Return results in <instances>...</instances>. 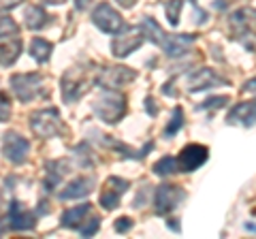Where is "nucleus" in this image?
Segmentation results:
<instances>
[{
	"label": "nucleus",
	"instance_id": "9",
	"mask_svg": "<svg viewBox=\"0 0 256 239\" xmlns=\"http://www.w3.org/2000/svg\"><path fill=\"white\" fill-rule=\"evenodd\" d=\"M92 24L100 30V32H105V34H118L120 30L124 28L122 15H120L116 9H111V4H107V2L98 4V6L94 9V13H92Z\"/></svg>",
	"mask_w": 256,
	"mask_h": 239
},
{
	"label": "nucleus",
	"instance_id": "5",
	"mask_svg": "<svg viewBox=\"0 0 256 239\" xmlns=\"http://www.w3.org/2000/svg\"><path fill=\"white\" fill-rule=\"evenodd\" d=\"M11 90L22 102H30L36 96L45 94L41 73H18L11 77Z\"/></svg>",
	"mask_w": 256,
	"mask_h": 239
},
{
	"label": "nucleus",
	"instance_id": "1",
	"mask_svg": "<svg viewBox=\"0 0 256 239\" xmlns=\"http://www.w3.org/2000/svg\"><path fill=\"white\" fill-rule=\"evenodd\" d=\"M96 68L94 66H70L64 73L60 88H62V98L64 102H75L90 90L92 84L96 82Z\"/></svg>",
	"mask_w": 256,
	"mask_h": 239
},
{
	"label": "nucleus",
	"instance_id": "16",
	"mask_svg": "<svg viewBox=\"0 0 256 239\" xmlns=\"http://www.w3.org/2000/svg\"><path fill=\"white\" fill-rule=\"evenodd\" d=\"M196 41L194 34H162V38H160L158 47H162V52L166 56H171V58H178V56H184L190 45Z\"/></svg>",
	"mask_w": 256,
	"mask_h": 239
},
{
	"label": "nucleus",
	"instance_id": "32",
	"mask_svg": "<svg viewBox=\"0 0 256 239\" xmlns=\"http://www.w3.org/2000/svg\"><path fill=\"white\" fill-rule=\"evenodd\" d=\"M24 0H0V13H4V11H11L15 9L18 4H22Z\"/></svg>",
	"mask_w": 256,
	"mask_h": 239
},
{
	"label": "nucleus",
	"instance_id": "7",
	"mask_svg": "<svg viewBox=\"0 0 256 239\" xmlns=\"http://www.w3.org/2000/svg\"><path fill=\"white\" fill-rule=\"evenodd\" d=\"M143 38H146V34H143L141 28H137V26L126 28L124 26L118 34H114V38H111V54H114L116 58H126L128 54L139 50Z\"/></svg>",
	"mask_w": 256,
	"mask_h": 239
},
{
	"label": "nucleus",
	"instance_id": "40",
	"mask_svg": "<svg viewBox=\"0 0 256 239\" xmlns=\"http://www.w3.org/2000/svg\"><path fill=\"white\" fill-rule=\"evenodd\" d=\"M0 207H2V194H0Z\"/></svg>",
	"mask_w": 256,
	"mask_h": 239
},
{
	"label": "nucleus",
	"instance_id": "15",
	"mask_svg": "<svg viewBox=\"0 0 256 239\" xmlns=\"http://www.w3.org/2000/svg\"><path fill=\"white\" fill-rule=\"evenodd\" d=\"M214 86H226V79H222L214 73L212 68H198V70H192L190 77H188V90L190 92H203L207 88H214Z\"/></svg>",
	"mask_w": 256,
	"mask_h": 239
},
{
	"label": "nucleus",
	"instance_id": "12",
	"mask_svg": "<svg viewBox=\"0 0 256 239\" xmlns=\"http://www.w3.org/2000/svg\"><path fill=\"white\" fill-rule=\"evenodd\" d=\"M36 212H30L26 210L18 198H13L9 203V226L11 230H34L36 226Z\"/></svg>",
	"mask_w": 256,
	"mask_h": 239
},
{
	"label": "nucleus",
	"instance_id": "29",
	"mask_svg": "<svg viewBox=\"0 0 256 239\" xmlns=\"http://www.w3.org/2000/svg\"><path fill=\"white\" fill-rule=\"evenodd\" d=\"M228 102V96H216V98H207V102H203V105H198V109H210V107H222Z\"/></svg>",
	"mask_w": 256,
	"mask_h": 239
},
{
	"label": "nucleus",
	"instance_id": "21",
	"mask_svg": "<svg viewBox=\"0 0 256 239\" xmlns=\"http://www.w3.org/2000/svg\"><path fill=\"white\" fill-rule=\"evenodd\" d=\"M52 52H54V45L50 41H45V38H41V36H36V38H32V41H30L28 54L38 62V64H43V62L50 60Z\"/></svg>",
	"mask_w": 256,
	"mask_h": 239
},
{
	"label": "nucleus",
	"instance_id": "8",
	"mask_svg": "<svg viewBox=\"0 0 256 239\" xmlns=\"http://www.w3.org/2000/svg\"><path fill=\"white\" fill-rule=\"evenodd\" d=\"M186 198V190L175 184H160L154 192V207L158 216H166L173 210H178L182 201Z\"/></svg>",
	"mask_w": 256,
	"mask_h": 239
},
{
	"label": "nucleus",
	"instance_id": "13",
	"mask_svg": "<svg viewBox=\"0 0 256 239\" xmlns=\"http://www.w3.org/2000/svg\"><path fill=\"white\" fill-rule=\"evenodd\" d=\"M94 134H96V139H98V141H100L105 148L114 150V152H118V154L122 156V158H132V160H139V158H146V156L150 154V150L154 148V141H148V146H143L141 150H134V148H130V146H126V143H120V141H116L114 137H109V134H105V132L94 130Z\"/></svg>",
	"mask_w": 256,
	"mask_h": 239
},
{
	"label": "nucleus",
	"instance_id": "28",
	"mask_svg": "<svg viewBox=\"0 0 256 239\" xmlns=\"http://www.w3.org/2000/svg\"><path fill=\"white\" fill-rule=\"evenodd\" d=\"M75 156H79V164L82 166H90L92 164V154L88 152V143H82V146L75 148Z\"/></svg>",
	"mask_w": 256,
	"mask_h": 239
},
{
	"label": "nucleus",
	"instance_id": "35",
	"mask_svg": "<svg viewBox=\"0 0 256 239\" xmlns=\"http://www.w3.org/2000/svg\"><path fill=\"white\" fill-rule=\"evenodd\" d=\"M244 92H256V77H254V79H250V82H246Z\"/></svg>",
	"mask_w": 256,
	"mask_h": 239
},
{
	"label": "nucleus",
	"instance_id": "19",
	"mask_svg": "<svg viewBox=\"0 0 256 239\" xmlns=\"http://www.w3.org/2000/svg\"><path fill=\"white\" fill-rule=\"evenodd\" d=\"M228 124H242V126H254L256 124V100L239 102V105L228 114Z\"/></svg>",
	"mask_w": 256,
	"mask_h": 239
},
{
	"label": "nucleus",
	"instance_id": "37",
	"mask_svg": "<svg viewBox=\"0 0 256 239\" xmlns=\"http://www.w3.org/2000/svg\"><path fill=\"white\" fill-rule=\"evenodd\" d=\"M92 0H75V9L77 11H84V9H88V4H90Z\"/></svg>",
	"mask_w": 256,
	"mask_h": 239
},
{
	"label": "nucleus",
	"instance_id": "18",
	"mask_svg": "<svg viewBox=\"0 0 256 239\" xmlns=\"http://www.w3.org/2000/svg\"><path fill=\"white\" fill-rule=\"evenodd\" d=\"M94 182H96L94 175H82V178L70 182L68 186H64L58 192V196L62 201H68V198H84L94 190Z\"/></svg>",
	"mask_w": 256,
	"mask_h": 239
},
{
	"label": "nucleus",
	"instance_id": "2",
	"mask_svg": "<svg viewBox=\"0 0 256 239\" xmlns=\"http://www.w3.org/2000/svg\"><path fill=\"white\" fill-rule=\"evenodd\" d=\"M92 111L105 124H118L126 116V96L116 88H102L92 102Z\"/></svg>",
	"mask_w": 256,
	"mask_h": 239
},
{
	"label": "nucleus",
	"instance_id": "3",
	"mask_svg": "<svg viewBox=\"0 0 256 239\" xmlns=\"http://www.w3.org/2000/svg\"><path fill=\"white\" fill-rule=\"evenodd\" d=\"M60 224L64 228H75L79 230L82 237H92L96 230L100 228V218L92 216V205L90 203H82L77 207H70L62 214Z\"/></svg>",
	"mask_w": 256,
	"mask_h": 239
},
{
	"label": "nucleus",
	"instance_id": "30",
	"mask_svg": "<svg viewBox=\"0 0 256 239\" xmlns=\"http://www.w3.org/2000/svg\"><path fill=\"white\" fill-rule=\"evenodd\" d=\"M114 228H116V233H126V230H130L132 228V220L130 218H118L116 220V224H114Z\"/></svg>",
	"mask_w": 256,
	"mask_h": 239
},
{
	"label": "nucleus",
	"instance_id": "20",
	"mask_svg": "<svg viewBox=\"0 0 256 239\" xmlns=\"http://www.w3.org/2000/svg\"><path fill=\"white\" fill-rule=\"evenodd\" d=\"M24 22H26V26H28L30 30H41V28L47 26V24H52V15L45 13L43 6L32 4V6H26V13H24Z\"/></svg>",
	"mask_w": 256,
	"mask_h": 239
},
{
	"label": "nucleus",
	"instance_id": "34",
	"mask_svg": "<svg viewBox=\"0 0 256 239\" xmlns=\"http://www.w3.org/2000/svg\"><path fill=\"white\" fill-rule=\"evenodd\" d=\"M120 6H124V9H132L134 4H137V0H116Z\"/></svg>",
	"mask_w": 256,
	"mask_h": 239
},
{
	"label": "nucleus",
	"instance_id": "10",
	"mask_svg": "<svg viewBox=\"0 0 256 239\" xmlns=\"http://www.w3.org/2000/svg\"><path fill=\"white\" fill-rule=\"evenodd\" d=\"M28 152H30V141L26 137H22L20 132H4V137H2L4 158H9L15 164H22L28 158Z\"/></svg>",
	"mask_w": 256,
	"mask_h": 239
},
{
	"label": "nucleus",
	"instance_id": "23",
	"mask_svg": "<svg viewBox=\"0 0 256 239\" xmlns=\"http://www.w3.org/2000/svg\"><path fill=\"white\" fill-rule=\"evenodd\" d=\"M178 171H180V162H178V158H173V156H164L162 160H158L154 164V173L162 175V178H166V175H173Z\"/></svg>",
	"mask_w": 256,
	"mask_h": 239
},
{
	"label": "nucleus",
	"instance_id": "27",
	"mask_svg": "<svg viewBox=\"0 0 256 239\" xmlns=\"http://www.w3.org/2000/svg\"><path fill=\"white\" fill-rule=\"evenodd\" d=\"M11 118V98L4 90H0V122H6Z\"/></svg>",
	"mask_w": 256,
	"mask_h": 239
},
{
	"label": "nucleus",
	"instance_id": "26",
	"mask_svg": "<svg viewBox=\"0 0 256 239\" xmlns=\"http://www.w3.org/2000/svg\"><path fill=\"white\" fill-rule=\"evenodd\" d=\"M182 4L184 0H166L164 2V11H166V20H169L171 26H178L180 24V11H182Z\"/></svg>",
	"mask_w": 256,
	"mask_h": 239
},
{
	"label": "nucleus",
	"instance_id": "39",
	"mask_svg": "<svg viewBox=\"0 0 256 239\" xmlns=\"http://www.w3.org/2000/svg\"><path fill=\"white\" fill-rule=\"evenodd\" d=\"M43 4H62V2H66V0H41Z\"/></svg>",
	"mask_w": 256,
	"mask_h": 239
},
{
	"label": "nucleus",
	"instance_id": "11",
	"mask_svg": "<svg viewBox=\"0 0 256 239\" xmlns=\"http://www.w3.org/2000/svg\"><path fill=\"white\" fill-rule=\"evenodd\" d=\"M128 182L122 180V178H109L105 182V186H102V192H100V198H98V203L102 210H107V212H114L118 210V205H120V198H122V194L128 190Z\"/></svg>",
	"mask_w": 256,
	"mask_h": 239
},
{
	"label": "nucleus",
	"instance_id": "36",
	"mask_svg": "<svg viewBox=\"0 0 256 239\" xmlns=\"http://www.w3.org/2000/svg\"><path fill=\"white\" fill-rule=\"evenodd\" d=\"M6 230H11V226H9V218H0V235L6 233Z\"/></svg>",
	"mask_w": 256,
	"mask_h": 239
},
{
	"label": "nucleus",
	"instance_id": "4",
	"mask_svg": "<svg viewBox=\"0 0 256 239\" xmlns=\"http://www.w3.org/2000/svg\"><path fill=\"white\" fill-rule=\"evenodd\" d=\"M30 128L34 130L36 137L41 139H52V137H66V124L62 122L60 111L56 107H47L41 111H34L30 118Z\"/></svg>",
	"mask_w": 256,
	"mask_h": 239
},
{
	"label": "nucleus",
	"instance_id": "38",
	"mask_svg": "<svg viewBox=\"0 0 256 239\" xmlns=\"http://www.w3.org/2000/svg\"><path fill=\"white\" fill-rule=\"evenodd\" d=\"M36 214L41 216V214H50V205H47V201H41V205L36 207Z\"/></svg>",
	"mask_w": 256,
	"mask_h": 239
},
{
	"label": "nucleus",
	"instance_id": "6",
	"mask_svg": "<svg viewBox=\"0 0 256 239\" xmlns=\"http://www.w3.org/2000/svg\"><path fill=\"white\" fill-rule=\"evenodd\" d=\"M94 79H96V86L98 88H116L118 90V88L134 82V79H137V70H132L128 66H120V64L98 66Z\"/></svg>",
	"mask_w": 256,
	"mask_h": 239
},
{
	"label": "nucleus",
	"instance_id": "25",
	"mask_svg": "<svg viewBox=\"0 0 256 239\" xmlns=\"http://www.w3.org/2000/svg\"><path fill=\"white\" fill-rule=\"evenodd\" d=\"M20 28L18 24H15L13 18H9V15H2L0 18V38H9V36H18Z\"/></svg>",
	"mask_w": 256,
	"mask_h": 239
},
{
	"label": "nucleus",
	"instance_id": "24",
	"mask_svg": "<svg viewBox=\"0 0 256 239\" xmlns=\"http://www.w3.org/2000/svg\"><path fill=\"white\" fill-rule=\"evenodd\" d=\"M182 126H184V109L182 107H175L173 109V116H171V122L166 124V128H164V137L171 139L173 134L182 128Z\"/></svg>",
	"mask_w": 256,
	"mask_h": 239
},
{
	"label": "nucleus",
	"instance_id": "14",
	"mask_svg": "<svg viewBox=\"0 0 256 239\" xmlns=\"http://www.w3.org/2000/svg\"><path fill=\"white\" fill-rule=\"evenodd\" d=\"M207 156H210V152H207L205 146H201V143H190V146L184 148L178 156L180 171L188 173V171L198 169V166H203L207 162Z\"/></svg>",
	"mask_w": 256,
	"mask_h": 239
},
{
	"label": "nucleus",
	"instance_id": "22",
	"mask_svg": "<svg viewBox=\"0 0 256 239\" xmlns=\"http://www.w3.org/2000/svg\"><path fill=\"white\" fill-rule=\"evenodd\" d=\"M22 54V41L0 43V66H11Z\"/></svg>",
	"mask_w": 256,
	"mask_h": 239
},
{
	"label": "nucleus",
	"instance_id": "31",
	"mask_svg": "<svg viewBox=\"0 0 256 239\" xmlns=\"http://www.w3.org/2000/svg\"><path fill=\"white\" fill-rule=\"evenodd\" d=\"M148 196H150V186L146 184V186H141V190H139V194L134 196V201H132V205L134 207H143V198L148 201Z\"/></svg>",
	"mask_w": 256,
	"mask_h": 239
},
{
	"label": "nucleus",
	"instance_id": "33",
	"mask_svg": "<svg viewBox=\"0 0 256 239\" xmlns=\"http://www.w3.org/2000/svg\"><path fill=\"white\" fill-rule=\"evenodd\" d=\"M146 107H148V114L150 116H156V105H154V98H152V96L146 98Z\"/></svg>",
	"mask_w": 256,
	"mask_h": 239
},
{
	"label": "nucleus",
	"instance_id": "17",
	"mask_svg": "<svg viewBox=\"0 0 256 239\" xmlns=\"http://www.w3.org/2000/svg\"><path fill=\"white\" fill-rule=\"evenodd\" d=\"M70 171V160L66 158H56V160H50L45 164V192H52L56 186H60V182L64 180V175Z\"/></svg>",
	"mask_w": 256,
	"mask_h": 239
}]
</instances>
